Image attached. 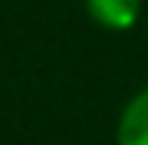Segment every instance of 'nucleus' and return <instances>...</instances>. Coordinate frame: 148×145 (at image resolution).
<instances>
[{
    "label": "nucleus",
    "instance_id": "1",
    "mask_svg": "<svg viewBox=\"0 0 148 145\" xmlns=\"http://www.w3.org/2000/svg\"><path fill=\"white\" fill-rule=\"evenodd\" d=\"M115 145H148V86L125 102L115 129Z\"/></svg>",
    "mask_w": 148,
    "mask_h": 145
},
{
    "label": "nucleus",
    "instance_id": "2",
    "mask_svg": "<svg viewBox=\"0 0 148 145\" xmlns=\"http://www.w3.org/2000/svg\"><path fill=\"white\" fill-rule=\"evenodd\" d=\"M86 10L102 30H132L142 13V0H86Z\"/></svg>",
    "mask_w": 148,
    "mask_h": 145
}]
</instances>
